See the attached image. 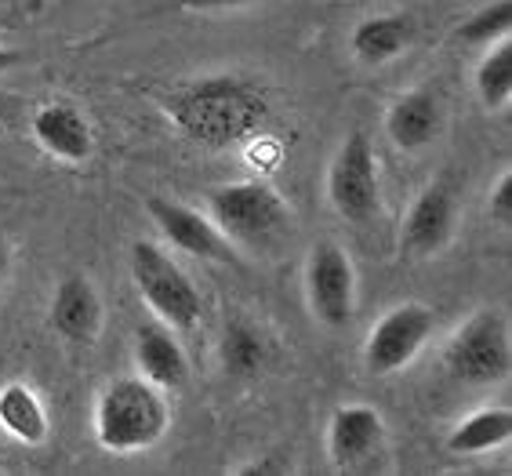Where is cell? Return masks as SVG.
<instances>
[{
  "label": "cell",
  "mask_w": 512,
  "mask_h": 476,
  "mask_svg": "<svg viewBox=\"0 0 512 476\" xmlns=\"http://www.w3.org/2000/svg\"><path fill=\"white\" fill-rule=\"evenodd\" d=\"M306 302L324 328L338 331L353 324L356 313V266L338 240H316L302 269Z\"/></svg>",
  "instance_id": "obj_8"
},
{
  "label": "cell",
  "mask_w": 512,
  "mask_h": 476,
  "mask_svg": "<svg viewBox=\"0 0 512 476\" xmlns=\"http://www.w3.org/2000/svg\"><path fill=\"white\" fill-rule=\"evenodd\" d=\"M48 324L69 346H95L106 328V302H102L95 280L84 273L62 277L51 291Z\"/></svg>",
  "instance_id": "obj_12"
},
{
  "label": "cell",
  "mask_w": 512,
  "mask_h": 476,
  "mask_svg": "<svg viewBox=\"0 0 512 476\" xmlns=\"http://www.w3.org/2000/svg\"><path fill=\"white\" fill-rule=\"evenodd\" d=\"M19 66V51H11L8 44H0V73H8Z\"/></svg>",
  "instance_id": "obj_26"
},
{
  "label": "cell",
  "mask_w": 512,
  "mask_h": 476,
  "mask_svg": "<svg viewBox=\"0 0 512 476\" xmlns=\"http://www.w3.org/2000/svg\"><path fill=\"white\" fill-rule=\"evenodd\" d=\"M128 273L149 313L175 331H193L204 320V295L157 240L138 237L128 248Z\"/></svg>",
  "instance_id": "obj_4"
},
{
  "label": "cell",
  "mask_w": 512,
  "mask_h": 476,
  "mask_svg": "<svg viewBox=\"0 0 512 476\" xmlns=\"http://www.w3.org/2000/svg\"><path fill=\"white\" fill-rule=\"evenodd\" d=\"M440 131H444V102L436 99V91L429 88L404 91L385 113V135L404 153L425 149Z\"/></svg>",
  "instance_id": "obj_15"
},
{
  "label": "cell",
  "mask_w": 512,
  "mask_h": 476,
  "mask_svg": "<svg viewBox=\"0 0 512 476\" xmlns=\"http://www.w3.org/2000/svg\"><path fill=\"white\" fill-rule=\"evenodd\" d=\"M30 135L62 164H84L95 153V128L73 102H44L30 117Z\"/></svg>",
  "instance_id": "obj_13"
},
{
  "label": "cell",
  "mask_w": 512,
  "mask_h": 476,
  "mask_svg": "<svg viewBox=\"0 0 512 476\" xmlns=\"http://www.w3.org/2000/svg\"><path fill=\"white\" fill-rule=\"evenodd\" d=\"M135 367L138 375L149 378L153 386L168 389L186 386L189 378V357L182 342L175 338V328H168L164 320H146L135 328Z\"/></svg>",
  "instance_id": "obj_14"
},
{
  "label": "cell",
  "mask_w": 512,
  "mask_h": 476,
  "mask_svg": "<svg viewBox=\"0 0 512 476\" xmlns=\"http://www.w3.org/2000/svg\"><path fill=\"white\" fill-rule=\"evenodd\" d=\"M237 476H284L291 473L287 462H280V455H258L255 462H244V466L233 469Z\"/></svg>",
  "instance_id": "obj_23"
},
{
  "label": "cell",
  "mask_w": 512,
  "mask_h": 476,
  "mask_svg": "<svg viewBox=\"0 0 512 476\" xmlns=\"http://www.w3.org/2000/svg\"><path fill=\"white\" fill-rule=\"evenodd\" d=\"M512 33V0H491L480 11H473L465 22H458L454 37L469 48H491Z\"/></svg>",
  "instance_id": "obj_21"
},
{
  "label": "cell",
  "mask_w": 512,
  "mask_h": 476,
  "mask_svg": "<svg viewBox=\"0 0 512 476\" xmlns=\"http://www.w3.org/2000/svg\"><path fill=\"white\" fill-rule=\"evenodd\" d=\"M255 4V0H182L186 11H200V15H215V11H237Z\"/></svg>",
  "instance_id": "obj_24"
},
{
  "label": "cell",
  "mask_w": 512,
  "mask_h": 476,
  "mask_svg": "<svg viewBox=\"0 0 512 476\" xmlns=\"http://www.w3.org/2000/svg\"><path fill=\"white\" fill-rule=\"evenodd\" d=\"M327 462L338 473H364L385 451V418L371 404H342L324 433Z\"/></svg>",
  "instance_id": "obj_11"
},
{
  "label": "cell",
  "mask_w": 512,
  "mask_h": 476,
  "mask_svg": "<svg viewBox=\"0 0 512 476\" xmlns=\"http://www.w3.org/2000/svg\"><path fill=\"white\" fill-rule=\"evenodd\" d=\"M458 229V186L451 175L429 179L418 197L407 204L400 222V255L404 258H433L454 240Z\"/></svg>",
  "instance_id": "obj_9"
},
{
  "label": "cell",
  "mask_w": 512,
  "mask_h": 476,
  "mask_svg": "<svg viewBox=\"0 0 512 476\" xmlns=\"http://www.w3.org/2000/svg\"><path fill=\"white\" fill-rule=\"evenodd\" d=\"M146 215L160 229V237L168 240L175 251H182V255L204 258V262H233L237 258V248L222 237V229L211 222L207 211L178 204L171 197H149Z\"/></svg>",
  "instance_id": "obj_10"
},
{
  "label": "cell",
  "mask_w": 512,
  "mask_h": 476,
  "mask_svg": "<svg viewBox=\"0 0 512 476\" xmlns=\"http://www.w3.org/2000/svg\"><path fill=\"white\" fill-rule=\"evenodd\" d=\"M164 113L182 135L207 149H233L258 139L269 120V99L251 77L207 73L175 88Z\"/></svg>",
  "instance_id": "obj_1"
},
{
  "label": "cell",
  "mask_w": 512,
  "mask_h": 476,
  "mask_svg": "<svg viewBox=\"0 0 512 476\" xmlns=\"http://www.w3.org/2000/svg\"><path fill=\"white\" fill-rule=\"evenodd\" d=\"M327 204L349 226H371L382 215V171L367 131H349L327 164Z\"/></svg>",
  "instance_id": "obj_6"
},
{
  "label": "cell",
  "mask_w": 512,
  "mask_h": 476,
  "mask_svg": "<svg viewBox=\"0 0 512 476\" xmlns=\"http://www.w3.org/2000/svg\"><path fill=\"white\" fill-rule=\"evenodd\" d=\"M273 360V346L269 338L251 324V320L229 317L218 335V364L233 378H251L262 375Z\"/></svg>",
  "instance_id": "obj_18"
},
{
  "label": "cell",
  "mask_w": 512,
  "mask_h": 476,
  "mask_svg": "<svg viewBox=\"0 0 512 476\" xmlns=\"http://www.w3.org/2000/svg\"><path fill=\"white\" fill-rule=\"evenodd\" d=\"M207 215L233 248H269L291 233L287 200L258 179L222 182L207 193Z\"/></svg>",
  "instance_id": "obj_3"
},
{
  "label": "cell",
  "mask_w": 512,
  "mask_h": 476,
  "mask_svg": "<svg viewBox=\"0 0 512 476\" xmlns=\"http://www.w3.org/2000/svg\"><path fill=\"white\" fill-rule=\"evenodd\" d=\"M414 33H418V26L407 11H378V15H367L353 26L349 51L360 66H385L411 48Z\"/></svg>",
  "instance_id": "obj_16"
},
{
  "label": "cell",
  "mask_w": 512,
  "mask_h": 476,
  "mask_svg": "<svg viewBox=\"0 0 512 476\" xmlns=\"http://www.w3.org/2000/svg\"><path fill=\"white\" fill-rule=\"evenodd\" d=\"M0 433L26 447H40L48 440V404L30 382H4L0 386Z\"/></svg>",
  "instance_id": "obj_17"
},
{
  "label": "cell",
  "mask_w": 512,
  "mask_h": 476,
  "mask_svg": "<svg viewBox=\"0 0 512 476\" xmlns=\"http://www.w3.org/2000/svg\"><path fill=\"white\" fill-rule=\"evenodd\" d=\"M91 429L109 455H142L157 447L171 429V407L164 389L142 375H117L95 397Z\"/></svg>",
  "instance_id": "obj_2"
},
{
  "label": "cell",
  "mask_w": 512,
  "mask_h": 476,
  "mask_svg": "<svg viewBox=\"0 0 512 476\" xmlns=\"http://www.w3.org/2000/svg\"><path fill=\"white\" fill-rule=\"evenodd\" d=\"M15 251H11V240L0 233V291H4V284H8V277H11V262H15Z\"/></svg>",
  "instance_id": "obj_25"
},
{
  "label": "cell",
  "mask_w": 512,
  "mask_h": 476,
  "mask_svg": "<svg viewBox=\"0 0 512 476\" xmlns=\"http://www.w3.org/2000/svg\"><path fill=\"white\" fill-rule=\"evenodd\" d=\"M447 375L465 386H498L512 371L509 320L502 309H476L454 328L444 346Z\"/></svg>",
  "instance_id": "obj_5"
},
{
  "label": "cell",
  "mask_w": 512,
  "mask_h": 476,
  "mask_svg": "<svg viewBox=\"0 0 512 476\" xmlns=\"http://www.w3.org/2000/svg\"><path fill=\"white\" fill-rule=\"evenodd\" d=\"M473 91L483 110L491 113H502L512 102V37L483 48V59L476 62L473 73Z\"/></svg>",
  "instance_id": "obj_20"
},
{
  "label": "cell",
  "mask_w": 512,
  "mask_h": 476,
  "mask_svg": "<svg viewBox=\"0 0 512 476\" xmlns=\"http://www.w3.org/2000/svg\"><path fill=\"white\" fill-rule=\"evenodd\" d=\"M512 440V411L509 407H480L465 415L447 437V451L458 458H480L502 451Z\"/></svg>",
  "instance_id": "obj_19"
},
{
  "label": "cell",
  "mask_w": 512,
  "mask_h": 476,
  "mask_svg": "<svg viewBox=\"0 0 512 476\" xmlns=\"http://www.w3.org/2000/svg\"><path fill=\"white\" fill-rule=\"evenodd\" d=\"M436 331V309L422 302H400V306L385 309L382 317L371 324L364 342V367L367 375L389 378L400 375L414 357L429 346Z\"/></svg>",
  "instance_id": "obj_7"
},
{
  "label": "cell",
  "mask_w": 512,
  "mask_h": 476,
  "mask_svg": "<svg viewBox=\"0 0 512 476\" xmlns=\"http://www.w3.org/2000/svg\"><path fill=\"white\" fill-rule=\"evenodd\" d=\"M487 215H491L498 226H509L512 219V168L498 171V179L491 186V197H487Z\"/></svg>",
  "instance_id": "obj_22"
}]
</instances>
